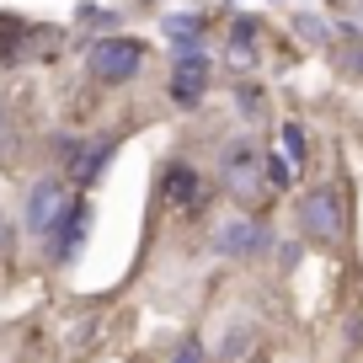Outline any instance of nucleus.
Segmentation results:
<instances>
[{
  "mask_svg": "<svg viewBox=\"0 0 363 363\" xmlns=\"http://www.w3.org/2000/svg\"><path fill=\"white\" fill-rule=\"evenodd\" d=\"M160 198H166L171 208H198V198H203V177H198L187 160H171V166L160 171Z\"/></svg>",
  "mask_w": 363,
  "mask_h": 363,
  "instance_id": "8",
  "label": "nucleus"
},
{
  "mask_svg": "<svg viewBox=\"0 0 363 363\" xmlns=\"http://www.w3.org/2000/svg\"><path fill=\"white\" fill-rule=\"evenodd\" d=\"M86 65L102 86H123V80H134L145 69V43H134V38H96Z\"/></svg>",
  "mask_w": 363,
  "mask_h": 363,
  "instance_id": "3",
  "label": "nucleus"
},
{
  "mask_svg": "<svg viewBox=\"0 0 363 363\" xmlns=\"http://www.w3.org/2000/svg\"><path fill=\"white\" fill-rule=\"evenodd\" d=\"M166 38L177 43V54H193L203 43V16H166Z\"/></svg>",
  "mask_w": 363,
  "mask_h": 363,
  "instance_id": "11",
  "label": "nucleus"
},
{
  "mask_svg": "<svg viewBox=\"0 0 363 363\" xmlns=\"http://www.w3.org/2000/svg\"><path fill=\"white\" fill-rule=\"evenodd\" d=\"M118 155V139H96V145H80L75 160H69V177L80 182V187H91V182L107 171V160Z\"/></svg>",
  "mask_w": 363,
  "mask_h": 363,
  "instance_id": "9",
  "label": "nucleus"
},
{
  "mask_svg": "<svg viewBox=\"0 0 363 363\" xmlns=\"http://www.w3.org/2000/svg\"><path fill=\"white\" fill-rule=\"evenodd\" d=\"M257 38H262L257 16H235L230 22V65L235 69H246V59H257Z\"/></svg>",
  "mask_w": 363,
  "mask_h": 363,
  "instance_id": "10",
  "label": "nucleus"
},
{
  "mask_svg": "<svg viewBox=\"0 0 363 363\" xmlns=\"http://www.w3.org/2000/svg\"><path fill=\"white\" fill-rule=\"evenodd\" d=\"M208 91V54L193 48V54H177V69H171V102L198 107Z\"/></svg>",
  "mask_w": 363,
  "mask_h": 363,
  "instance_id": "6",
  "label": "nucleus"
},
{
  "mask_svg": "<svg viewBox=\"0 0 363 363\" xmlns=\"http://www.w3.org/2000/svg\"><path fill=\"white\" fill-rule=\"evenodd\" d=\"M358 16H363V6H358Z\"/></svg>",
  "mask_w": 363,
  "mask_h": 363,
  "instance_id": "16",
  "label": "nucleus"
},
{
  "mask_svg": "<svg viewBox=\"0 0 363 363\" xmlns=\"http://www.w3.org/2000/svg\"><path fill=\"white\" fill-rule=\"evenodd\" d=\"M235 102H240V113H246V118H251V107H257V102H262V96H257V91H251V86H240V91H235Z\"/></svg>",
  "mask_w": 363,
  "mask_h": 363,
  "instance_id": "15",
  "label": "nucleus"
},
{
  "mask_svg": "<svg viewBox=\"0 0 363 363\" xmlns=\"http://www.w3.org/2000/svg\"><path fill=\"white\" fill-rule=\"evenodd\" d=\"M171 363H208V352H203V342H198V337H187L177 352H171Z\"/></svg>",
  "mask_w": 363,
  "mask_h": 363,
  "instance_id": "13",
  "label": "nucleus"
},
{
  "mask_svg": "<svg viewBox=\"0 0 363 363\" xmlns=\"http://www.w3.org/2000/svg\"><path fill=\"white\" fill-rule=\"evenodd\" d=\"M294 27H299V38H310V43H320V38H326V27H320L315 16H299Z\"/></svg>",
  "mask_w": 363,
  "mask_h": 363,
  "instance_id": "14",
  "label": "nucleus"
},
{
  "mask_svg": "<svg viewBox=\"0 0 363 363\" xmlns=\"http://www.w3.org/2000/svg\"><path fill=\"white\" fill-rule=\"evenodd\" d=\"M86 230H91V203H86V198H75V203L65 208V219L54 225V246H48V257L69 262L80 251V240H86Z\"/></svg>",
  "mask_w": 363,
  "mask_h": 363,
  "instance_id": "7",
  "label": "nucleus"
},
{
  "mask_svg": "<svg viewBox=\"0 0 363 363\" xmlns=\"http://www.w3.org/2000/svg\"><path fill=\"white\" fill-rule=\"evenodd\" d=\"M278 145H284V155L289 160H294V166H305V128H299V123H284V128H278Z\"/></svg>",
  "mask_w": 363,
  "mask_h": 363,
  "instance_id": "12",
  "label": "nucleus"
},
{
  "mask_svg": "<svg viewBox=\"0 0 363 363\" xmlns=\"http://www.w3.org/2000/svg\"><path fill=\"white\" fill-rule=\"evenodd\" d=\"M267 246H272V230L262 225V219H230V225H219V235H214L219 257H262Z\"/></svg>",
  "mask_w": 363,
  "mask_h": 363,
  "instance_id": "4",
  "label": "nucleus"
},
{
  "mask_svg": "<svg viewBox=\"0 0 363 363\" xmlns=\"http://www.w3.org/2000/svg\"><path fill=\"white\" fill-rule=\"evenodd\" d=\"M294 219H299V230H305V240H315V246H337L342 225H347V219H342V193L331 187V182L310 187V193L299 198Z\"/></svg>",
  "mask_w": 363,
  "mask_h": 363,
  "instance_id": "2",
  "label": "nucleus"
},
{
  "mask_svg": "<svg viewBox=\"0 0 363 363\" xmlns=\"http://www.w3.org/2000/svg\"><path fill=\"white\" fill-rule=\"evenodd\" d=\"M75 203V198H65V187H59L54 177H43L27 193V230H38V235H54V225L65 219V208Z\"/></svg>",
  "mask_w": 363,
  "mask_h": 363,
  "instance_id": "5",
  "label": "nucleus"
},
{
  "mask_svg": "<svg viewBox=\"0 0 363 363\" xmlns=\"http://www.w3.org/2000/svg\"><path fill=\"white\" fill-rule=\"evenodd\" d=\"M219 182L230 187V198H235L240 208H257L267 203L272 193V177H267V155H262L251 139H235V145L219 155Z\"/></svg>",
  "mask_w": 363,
  "mask_h": 363,
  "instance_id": "1",
  "label": "nucleus"
}]
</instances>
